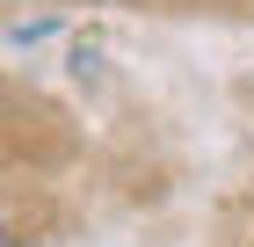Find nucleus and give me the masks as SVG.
Returning a JSON list of instances; mask_svg holds the SVG:
<instances>
[{
  "instance_id": "obj_1",
  "label": "nucleus",
  "mask_w": 254,
  "mask_h": 247,
  "mask_svg": "<svg viewBox=\"0 0 254 247\" xmlns=\"http://www.w3.org/2000/svg\"><path fill=\"white\" fill-rule=\"evenodd\" d=\"M51 29H59V22H15V29H7V44H15V51H22V44H44V37H51Z\"/></svg>"
}]
</instances>
